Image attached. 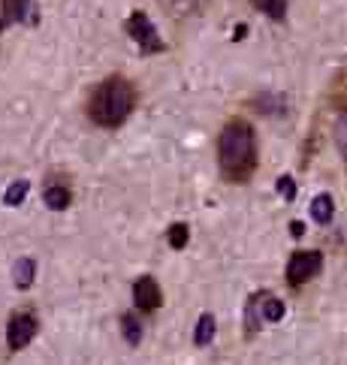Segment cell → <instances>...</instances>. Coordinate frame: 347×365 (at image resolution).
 <instances>
[{
	"instance_id": "6da1fadb",
	"label": "cell",
	"mask_w": 347,
	"mask_h": 365,
	"mask_svg": "<svg viewBox=\"0 0 347 365\" xmlns=\"http://www.w3.org/2000/svg\"><path fill=\"white\" fill-rule=\"evenodd\" d=\"M217 163H221L224 178L245 185L257 173V139L254 127L245 118H233L217 136Z\"/></svg>"
},
{
	"instance_id": "7a4b0ae2",
	"label": "cell",
	"mask_w": 347,
	"mask_h": 365,
	"mask_svg": "<svg viewBox=\"0 0 347 365\" xmlns=\"http://www.w3.org/2000/svg\"><path fill=\"white\" fill-rule=\"evenodd\" d=\"M136 106V91L124 76H112V79L100 82L94 88L91 100H88V115L97 127H121Z\"/></svg>"
},
{
	"instance_id": "3957f363",
	"label": "cell",
	"mask_w": 347,
	"mask_h": 365,
	"mask_svg": "<svg viewBox=\"0 0 347 365\" xmlns=\"http://www.w3.org/2000/svg\"><path fill=\"white\" fill-rule=\"evenodd\" d=\"M320 269H323L320 251H296L287 263V281H290V287H299L305 281H311L314 275H320Z\"/></svg>"
},
{
	"instance_id": "277c9868",
	"label": "cell",
	"mask_w": 347,
	"mask_h": 365,
	"mask_svg": "<svg viewBox=\"0 0 347 365\" xmlns=\"http://www.w3.org/2000/svg\"><path fill=\"white\" fill-rule=\"evenodd\" d=\"M127 31H130V36L136 40V46L145 51V55H154V51H163V40L157 36V31H154L151 19L145 16L143 9H136L130 19H127Z\"/></svg>"
},
{
	"instance_id": "5b68a950",
	"label": "cell",
	"mask_w": 347,
	"mask_h": 365,
	"mask_svg": "<svg viewBox=\"0 0 347 365\" xmlns=\"http://www.w3.org/2000/svg\"><path fill=\"white\" fill-rule=\"evenodd\" d=\"M36 329H40V323H36L33 314H16L9 320V326H6V344H9V350L28 347L33 341Z\"/></svg>"
},
{
	"instance_id": "8992f818",
	"label": "cell",
	"mask_w": 347,
	"mask_h": 365,
	"mask_svg": "<svg viewBox=\"0 0 347 365\" xmlns=\"http://www.w3.org/2000/svg\"><path fill=\"white\" fill-rule=\"evenodd\" d=\"M133 302H136L139 311H154V308H160L163 296H160L157 281H154L151 275H143V278L133 284Z\"/></svg>"
},
{
	"instance_id": "52a82bcc",
	"label": "cell",
	"mask_w": 347,
	"mask_h": 365,
	"mask_svg": "<svg viewBox=\"0 0 347 365\" xmlns=\"http://www.w3.org/2000/svg\"><path fill=\"white\" fill-rule=\"evenodd\" d=\"M311 217L317 220L320 227H329V220L336 217V202H332L329 193H320V197H314V202H311Z\"/></svg>"
},
{
	"instance_id": "ba28073f",
	"label": "cell",
	"mask_w": 347,
	"mask_h": 365,
	"mask_svg": "<svg viewBox=\"0 0 347 365\" xmlns=\"http://www.w3.org/2000/svg\"><path fill=\"white\" fill-rule=\"evenodd\" d=\"M43 200H46V205L51 208V212H63V208L70 205V200H73V197H70V190L63 187V185H48Z\"/></svg>"
},
{
	"instance_id": "9c48e42d",
	"label": "cell",
	"mask_w": 347,
	"mask_h": 365,
	"mask_svg": "<svg viewBox=\"0 0 347 365\" xmlns=\"http://www.w3.org/2000/svg\"><path fill=\"white\" fill-rule=\"evenodd\" d=\"M33 275H36V266L31 257H21L16 269H12V278H16V287H21V290H28V287L33 284Z\"/></svg>"
},
{
	"instance_id": "30bf717a",
	"label": "cell",
	"mask_w": 347,
	"mask_h": 365,
	"mask_svg": "<svg viewBox=\"0 0 347 365\" xmlns=\"http://www.w3.org/2000/svg\"><path fill=\"white\" fill-rule=\"evenodd\" d=\"M4 16H6V24L9 21H21L24 16L31 12V0H4Z\"/></svg>"
},
{
	"instance_id": "8fae6325",
	"label": "cell",
	"mask_w": 347,
	"mask_h": 365,
	"mask_svg": "<svg viewBox=\"0 0 347 365\" xmlns=\"http://www.w3.org/2000/svg\"><path fill=\"white\" fill-rule=\"evenodd\" d=\"M251 4L263 12V16L269 19H284V12H287V0H251Z\"/></svg>"
},
{
	"instance_id": "7c38bea8",
	"label": "cell",
	"mask_w": 347,
	"mask_h": 365,
	"mask_svg": "<svg viewBox=\"0 0 347 365\" xmlns=\"http://www.w3.org/2000/svg\"><path fill=\"white\" fill-rule=\"evenodd\" d=\"M214 338V317L212 314H202L200 323H197V335H194V344L197 347H205Z\"/></svg>"
},
{
	"instance_id": "4fadbf2b",
	"label": "cell",
	"mask_w": 347,
	"mask_h": 365,
	"mask_svg": "<svg viewBox=\"0 0 347 365\" xmlns=\"http://www.w3.org/2000/svg\"><path fill=\"white\" fill-rule=\"evenodd\" d=\"M121 326H124V338H127V344H139L143 341V323L136 320V314H124L121 317Z\"/></svg>"
},
{
	"instance_id": "5bb4252c",
	"label": "cell",
	"mask_w": 347,
	"mask_h": 365,
	"mask_svg": "<svg viewBox=\"0 0 347 365\" xmlns=\"http://www.w3.org/2000/svg\"><path fill=\"white\" fill-rule=\"evenodd\" d=\"M28 187H31L28 181H12L4 193V205H21L24 197H28Z\"/></svg>"
},
{
	"instance_id": "9a60e30c",
	"label": "cell",
	"mask_w": 347,
	"mask_h": 365,
	"mask_svg": "<svg viewBox=\"0 0 347 365\" xmlns=\"http://www.w3.org/2000/svg\"><path fill=\"white\" fill-rule=\"evenodd\" d=\"M263 317L269 323H278L281 317H284V302L275 296H263Z\"/></svg>"
},
{
	"instance_id": "2e32d148",
	"label": "cell",
	"mask_w": 347,
	"mask_h": 365,
	"mask_svg": "<svg viewBox=\"0 0 347 365\" xmlns=\"http://www.w3.org/2000/svg\"><path fill=\"white\" fill-rule=\"evenodd\" d=\"M166 9H172L175 16H187V12H194L202 6V0H163Z\"/></svg>"
},
{
	"instance_id": "e0dca14e",
	"label": "cell",
	"mask_w": 347,
	"mask_h": 365,
	"mask_svg": "<svg viewBox=\"0 0 347 365\" xmlns=\"http://www.w3.org/2000/svg\"><path fill=\"white\" fill-rule=\"evenodd\" d=\"M187 239H190V232H187L185 224H172V227H170V247L182 251V247L187 245Z\"/></svg>"
},
{
	"instance_id": "ac0fdd59",
	"label": "cell",
	"mask_w": 347,
	"mask_h": 365,
	"mask_svg": "<svg viewBox=\"0 0 347 365\" xmlns=\"http://www.w3.org/2000/svg\"><path fill=\"white\" fill-rule=\"evenodd\" d=\"M336 145H338V151L344 154V160H347V112L336 121Z\"/></svg>"
},
{
	"instance_id": "d6986e66",
	"label": "cell",
	"mask_w": 347,
	"mask_h": 365,
	"mask_svg": "<svg viewBox=\"0 0 347 365\" xmlns=\"http://www.w3.org/2000/svg\"><path fill=\"white\" fill-rule=\"evenodd\" d=\"M278 193H281V197H284L287 202L296 200V185H293L290 175H281V178H278Z\"/></svg>"
},
{
	"instance_id": "ffe728a7",
	"label": "cell",
	"mask_w": 347,
	"mask_h": 365,
	"mask_svg": "<svg viewBox=\"0 0 347 365\" xmlns=\"http://www.w3.org/2000/svg\"><path fill=\"white\" fill-rule=\"evenodd\" d=\"M290 232H293V236H296V239H299V236H302V232H305V227L299 224V220H293V224H290Z\"/></svg>"
}]
</instances>
